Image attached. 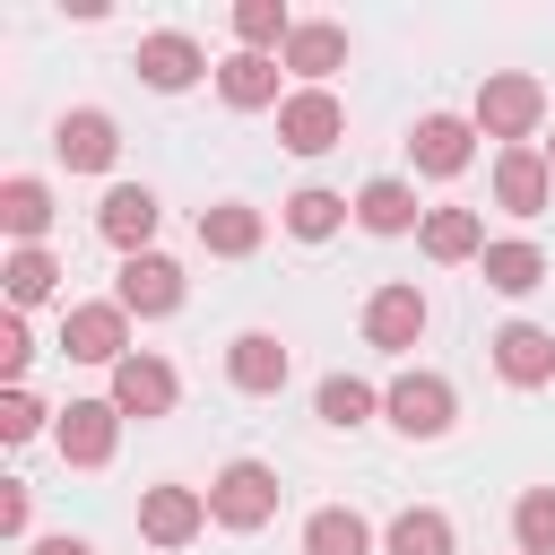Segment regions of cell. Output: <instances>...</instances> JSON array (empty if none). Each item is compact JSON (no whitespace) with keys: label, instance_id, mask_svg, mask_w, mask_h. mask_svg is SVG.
<instances>
[{"label":"cell","instance_id":"cell-20","mask_svg":"<svg viewBox=\"0 0 555 555\" xmlns=\"http://www.w3.org/2000/svg\"><path fill=\"white\" fill-rule=\"evenodd\" d=\"M356 225H364V234H416V225H425L416 182H408V173H373V182L356 191Z\"/></svg>","mask_w":555,"mask_h":555},{"label":"cell","instance_id":"cell-25","mask_svg":"<svg viewBox=\"0 0 555 555\" xmlns=\"http://www.w3.org/2000/svg\"><path fill=\"white\" fill-rule=\"evenodd\" d=\"M477 278H486L494 295H538V286H546V251H538L529 234H512V243H486Z\"/></svg>","mask_w":555,"mask_h":555},{"label":"cell","instance_id":"cell-3","mask_svg":"<svg viewBox=\"0 0 555 555\" xmlns=\"http://www.w3.org/2000/svg\"><path fill=\"white\" fill-rule=\"evenodd\" d=\"M278 468L269 460H225L217 477H208V520L217 529H234V538H251V529H269L278 520Z\"/></svg>","mask_w":555,"mask_h":555},{"label":"cell","instance_id":"cell-18","mask_svg":"<svg viewBox=\"0 0 555 555\" xmlns=\"http://www.w3.org/2000/svg\"><path fill=\"white\" fill-rule=\"evenodd\" d=\"M278 69H286L278 52H225V61H217V95H225L234 113H278V104H286Z\"/></svg>","mask_w":555,"mask_h":555},{"label":"cell","instance_id":"cell-2","mask_svg":"<svg viewBox=\"0 0 555 555\" xmlns=\"http://www.w3.org/2000/svg\"><path fill=\"white\" fill-rule=\"evenodd\" d=\"M382 416H390L408 442H442V434L460 425V390H451V373H434V364H408V373L382 390Z\"/></svg>","mask_w":555,"mask_h":555},{"label":"cell","instance_id":"cell-27","mask_svg":"<svg viewBox=\"0 0 555 555\" xmlns=\"http://www.w3.org/2000/svg\"><path fill=\"white\" fill-rule=\"evenodd\" d=\"M382 555H460V529H451V512L408 503V512L382 529Z\"/></svg>","mask_w":555,"mask_h":555},{"label":"cell","instance_id":"cell-21","mask_svg":"<svg viewBox=\"0 0 555 555\" xmlns=\"http://www.w3.org/2000/svg\"><path fill=\"white\" fill-rule=\"evenodd\" d=\"M269 243V217L251 208V199H217V208H199V251H217V260H251Z\"/></svg>","mask_w":555,"mask_h":555},{"label":"cell","instance_id":"cell-34","mask_svg":"<svg viewBox=\"0 0 555 555\" xmlns=\"http://www.w3.org/2000/svg\"><path fill=\"white\" fill-rule=\"evenodd\" d=\"M26 512H35V494H26V477H9V486H0V529L26 538Z\"/></svg>","mask_w":555,"mask_h":555},{"label":"cell","instance_id":"cell-4","mask_svg":"<svg viewBox=\"0 0 555 555\" xmlns=\"http://www.w3.org/2000/svg\"><path fill=\"white\" fill-rule=\"evenodd\" d=\"M425 321H434V304H425L416 278H390V286L364 295V347H382V356H416Z\"/></svg>","mask_w":555,"mask_h":555},{"label":"cell","instance_id":"cell-11","mask_svg":"<svg viewBox=\"0 0 555 555\" xmlns=\"http://www.w3.org/2000/svg\"><path fill=\"white\" fill-rule=\"evenodd\" d=\"M286 373H295V356H286L278 330H234V338H225V382H234L243 399H278Z\"/></svg>","mask_w":555,"mask_h":555},{"label":"cell","instance_id":"cell-26","mask_svg":"<svg viewBox=\"0 0 555 555\" xmlns=\"http://www.w3.org/2000/svg\"><path fill=\"white\" fill-rule=\"evenodd\" d=\"M312 416H321L330 434H356V425H373V416H382V390H373L364 373H330V382L312 390Z\"/></svg>","mask_w":555,"mask_h":555},{"label":"cell","instance_id":"cell-7","mask_svg":"<svg viewBox=\"0 0 555 555\" xmlns=\"http://www.w3.org/2000/svg\"><path fill=\"white\" fill-rule=\"evenodd\" d=\"M121 416H139V425H156V416H173V399H182V373L156 356V347H130L121 364H113V390H104Z\"/></svg>","mask_w":555,"mask_h":555},{"label":"cell","instance_id":"cell-8","mask_svg":"<svg viewBox=\"0 0 555 555\" xmlns=\"http://www.w3.org/2000/svg\"><path fill=\"white\" fill-rule=\"evenodd\" d=\"M130 69H139V87H156V95H182V87L217 78V69H208V52H199V35H182V26H156V35H139Z\"/></svg>","mask_w":555,"mask_h":555},{"label":"cell","instance_id":"cell-32","mask_svg":"<svg viewBox=\"0 0 555 555\" xmlns=\"http://www.w3.org/2000/svg\"><path fill=\"white\" fill-rule=\"evenodd\" d=\"M26 364H35V338H26V312H0V382L26 390Z\"/></svg>","mask_w":555,"mask_h":555},{"label":"cell","instance_id":"cell-19","mask_svg":"<svg viewBox=\"0 0 555 555\" xmlns=\"http://www.w3.org/2000/svg\"><path fill=\"white\" fill-rule=\"evenodd\" d=\"M304 87H330V69H347V26L338 17H295V35H286V52H278Z\"/></svg>","mask_w":555,"mask_h":555},{"label":"cell","instance_id":"cell-13","mask_svg":"<svg viewBox=\"0 0 555 555\" xmlns=\"http://www.w3.org/2000/svg\"><path fill=\"white\" fill-rule=\"evenodd\" d=\"M199 529H208V486H147V494H139V538H147V546L173 555V546H191Z\"/></svg>","mask_w":555,"mask_h":555},{"label":"cell","instance_id":"cell-36","mask_svg":"<svg viewBox=\"0 0 555 555\" xmlns=\"http://www.w3.org/2000/svg\"><path fill=\"white\" fill-rule=\"evenodd\" d=\"M546 165H555V139H546Z\"/></svg>","mask_w":555,"mask_h":555},{"label":"cell","instance_id":"cell-9","mask_svg":"<svg viewBox=\"0 0 555 555\" xmlns=\"http://www.w3.org/2000/svg\"><path fill=\"white\" fill-rule=\"evenodd\" d=\"M408 165H416L425 182H460V173L477 165V121H468V113H425V121L408 130Z\"/></svg>","mask_w":555,"mask_h":555},{"label":"cell","instance_id":"cell-31","mask_svg":"<svg viewBox=\"0 0 555 555\" xmlns=\"http://www.w3.org/2000/svg\"><path fill=\"white\" fill-rule=\"evenodd\" d=\"M512 546L520 555H555V486H529L512 503Z\"/></svg>","mask_w":555,"mask_h":555},{"label":"cell","instance_id":"cell-15","mask_svg":"<svg viewBox=\"0 0 555 555\" xmlns=\"http://www.w3.org/2000/svg\"><path fill=\"white\" fill-rule=\"evenodd\" d=\"M546 199H555L546 147H494V208L503 217H546Z\"/></svg>","mask_w":555,"mask_h":555},{"label":"cell","instance_id":"cell-6","mask_svg":"<svg viewBox=\"0 0 555 555\" xmlns=\"http://www.w3.org/2000/svg\"><path fill=\"white\" fill-rule=\"evenodd\" d=\"M61 356H69V364H104V373H113V364L130 356V312H121L113 295L69 304V312H61Z\"/></svg>","mask_w":555,"mask_h":555},{"label":"cell","instance_id":"cell-5","mask_svg":"<svg viewBox=\"0 0 555 555\" xmlns=\"http://www.w3.org/2000/svg\"><path fill=\"white\" fill-rule=\"evenodd\" d=\"M347 139V104L330 95V87H286V104H278V147L286 156H330Z\"/></svg>","mask_w":555,"mask_h":555},{"label":"cell","instance_id":"cell-30","mask_svg":"<svg viewBox=\"0 0 555 555\" xmlns=\"http://www.w3.org/2000/svg\"><path fill=\"white\" fill-rule=\"evenodd\" d=\"M286 35H295L286 0H234V52H286Z\"/></svg>","mask_w":555,"mask_h":555},{"label":"cell","instance_id":"cell-12","mask_svg":"<svg viewBox=\"0 0 555 555\" xmlns=\"http://www.w3.org/2000/svg\"><path fill=\"white\" fill-rule=\"evenodd\" d=\"M121 425H130V416H121L113 399H69V408H61V425H52V442H61V460H69V468H104V460H113V442H121Z\"/></svg>","mask_w":555,"mask_h":555},{"label":"cell","instance_id":"cell-28","mask_svg":"<svg viewBox=\"0 0 555 555\" xmlns=\"http://www.w3.org/2000/svg\"><path fill=\"white\" fill-rule=\"evenodd\" d=\"M304 555H373V520L356 503H321L304 520Z\"/></svg>","mask_w":555,"mask_h":555},{"label":"cell","instance_id":"cell-14","mask_svg":"<svg viewBox=\"0 0 555 555\" xmlns=\"http://www.w3.org/2000/svg\"><path fill=\"white\" fill-rule=\"evenodd\" d=\"M52 156H61L69 173H104V165L121 156V121H113L104 104H78V113H61V121H52Z\"/></svg>","mask_w":555,"mask_h":555},{"label":"cell","instance_id":"cell-16","mask_svg":"<svg viewBox=\"0 0 555 555\" xmlns=\"http://www.w3.org/2000/svg\"><path fill=\"white\" fill-rule=\"evenodd\" d=\"M156 217H165V208H156V191H147V182H113V191L95 199V234H104L121 260H139V251H147Z\"/></svg>","mask_w":555,"mask_h":555},{"label":"cell","instance_id":"cell-23","mask_svg":"<svg viewBox=\"0 0 555 555\" xmlns=\"http://www.w3.org/2000/svg\"><path fill=\"white\" fill-rule=\"evenodd\" d=\"M43 225H52V182L43 173H9L0 182V234L26 251V243H43Z\"/></svg>","mask_w":555,"mask_h":555},{"label":"cell","instance_id":"cell-1","mask_svg":"<svg viewBox=\"0 0 555 555\" xmlns=\"http://www.w3.org/2000/svg\"><path fill=\"white\" fill-rule=\"evenodd\" d=\"M477 139H503V147H538V121H546V87L529 69H486L477 78V104H468Z\"/></svg>","mask_w":555,"mask_h":555},{"label":"cell","instance_id":"cell-17","mask_svg":"<svg viewBox=\"0 0 555 555\" xmlns=\"http://www.w3.org/2000/svg\"><path fill=\"white\" fill-rule=\"evenodd\" d=\"M486 347H494V373H503L512 390H546V382H555V330H538V321H503Z\"/></svg>","mask_w":555,"mask_h":555},{"label":"cell","instance_id":"cell-10","mask_svg":"<svg viewBox=\"0 0 555 555\" xmlns=\"http://www.w3.org/2000/svg\"><path fill=\"white\" fill-rule=\"evenodd\" d=\"M182 260H165V251H139V260H121V278H113V304L130 312V321H165V312H182Z\"/></svg>","mask_w":555,"mask_h":555},{"label":"cell","instance_id":"cell-24","mask_svg":"<svg viewBox=\"0 0 555 555\" xmlns=\"http://www.w3.org/2000/svg\"><path fill=\"white\" fill-rule=\"evenodd\" d=\"M347 217H356V199H347V191H330V182H304V191L278 208V225H286L295 243H330Z\"/></svg>","mask_w":555,"mask_h":555},{"label":"cell","instance_id":"cell-22","mask_svg":"<svg viewBox=\"0 0 555 555\" xmlns=\"http://www.w3.org/2000/svg\"><path fill=\"white\" fill-rule=\"evenodd\" d=\"M416 243H425V260H442V269L486 260V217H477V208H425Z\"/></svg>","mask_w":555,"mask_h":555},{"label":"cell","instance_id":"cell-33","mask_svg":"<svg viewBox=\"0 0 555 555\" xmlns=\"http://www.w3.org/2000/svg\"><path fill=\"white\" fill-rule=\"evenodd\" d=\"M43 434V399L35 390H0V442H35Z\"/></svg>","mask_w":555,"mask_h":555},{"label":"cell","instance_id":"cell-29","mask_svg":"<svg viewBox=\"0 0 555 555\" xmlns=\"http://www.w3.org/2000/svg\"><path fill=\"white\" fill-rule=\"evenodd\" d=\"M0 286H9V312H26V304H43V295L61 286V260H52L43 243H26V251L0 260Z\"/></svg>","mask_w":555,"mask_h":555},{"label":"cell","instance_id":"cell-35","mask_svg":"<svg viewBox=\"0 0 555 555\" xmlns=\"http://www.w3.org/2000/svg\"><path fill=\"white\" fill-rule=\"evenodd\" d=\"M26 555H95V546H87V538H69V529H52V538H35Z\"/></svg>","mask_w":555,"mask_h":555}]
</instances>
